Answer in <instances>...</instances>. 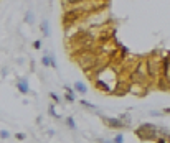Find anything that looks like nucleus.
Masks as SVG:
<instances>
[{
	"label": "nucleus",
	"mask_w": 170,
	"mask_h": 143,
	"mask_svg": "<svg viewBox=\"0 0 170 143\" xmlns=\"http://www.w3.org/2000/svg\"><path fill=\"white\" fill-rule=\"evenodd\" d=\"M15 138H17V140H20V141H23V140H25V138H27V135L25 133H15Z\"/></svg>",
	"instance_id": "obj_16"
},
{
	"label": "nucleus",
	"mask_w": 170,
	"mask_h": 143,
	"mask_svg": "<svg viewBox=\"0 0 170 143\" xmlns=\"http://www.w3.org/2000/svg\"><path fill=\"white\" fill-rule=\"evenodd\" d=\"M162 112H164V113H170V107H165L164 110H162Z\"/></svg>",
	"instance_id": "obj_20"
},
{
	"label": "nucleus",
	"mask_w": 170,
	"mask_h": 143,
	"mask_svg": "<svg viewBox=\"0 0 170 143\" xmlns=\"http://www.w3.org/2000/svg\"><path fill=\"white\" fill-rule=\"evenodd\" d=\"M17 89H18V92L23 94V96L30 94V85H28V81L25 79V77H20V79H17Z\"/></svg>",
	"instance_id": "obj_4"
},
{
	"label": "nucleus",
	"mask_w": 170,
	"mask_h": 143,
	"mask_svg": "<svg viewBox=\"0 0 170 143\" xmlns=\"http://www.w3.org/2000/svg\"><path fill=\"white\" fill-rule=\"evenodd\" d=\"M74 91L79 92V94H86L88 87H86V84H83L81 81H76V82H74Z\"/></svg>",
	"instance_id": "obj_6"
},
{
	"label": "nucleus",
	"mask_w": 170,
	"mask_h": 143,
	"mask_svg": "<svg viewBox=\"0 0 170 143\" xmlns=\"http://www.w3.org/2000/svg\"><path fill=\"white\" fill-rule=\"evenodd\" d=\"M104 125L109 127V128H114V130H122L125 127H129L131 124L125 122L122 117H103Z\"/></svg>",
	"instance_id": "obj_2"
},
{
	"label": "nucleus",
	"mask_w": 170,
	"mask_h": 143,
	"mask_svg": "<svg viewBox=\"0 0 170 143\" xmlns=\"http://www.w3.org/2000/svg\"><path fill=\"white\" fill-rule=\"evenodd\" d=\"M92 82H94V87L98 89V91L104 92V94H114V87H112V85H109L106 81L103 79V77L96 76L94 79H92Z\"/></svg>",
	"instance_id": "obj_3"
},
{
	"label": "nucleus",
	"mask_w": 170,
	"mask_h": 143,
	"mask_svg": "<svg viewBox=\"0 0 170 143\" xmlns=\"http://www.w3.org/2000/svg\"><path fill=\"white\" fill-rule=\"evenodd\" d=\"M50 56H51V54H50ZM56 66H58V64H56V59L53 58V56H51V68H55V69H56Z\"/></svg>",
	"instance_id": "obj_19"
},
{
	"label": "nucleus",
	"mask_w": 170,
	"mask_h": 143,
	"mask_svg": "<svg viewBox=\"0 0 170 143\" xmlns=\"http://www.w3.org/2000/svg\"><path fill=\"white\" fill-rule=\"evenodd\" d=\"M48 112H50V115H53V117H56V118H60V115L56 113V110H55V104H51L50 105V109H48Z\"/></svg>",
	"instance_id": "obj_14"
},
{
	"label": "nucleus",
	"mask_w": 170,
	"mask_h": 143,
	"mask_svg": "<svg viewBox=\"0 0 170 143\" xmlns=\"http://www.w3.org/2000/svg\"><path fill=\"white\" fill-rule=\"evenodd\" d=\"M112 143H124V135L122 133H117L114 137V140H112Z\"/></svg>",
	"instance_id": "obj_12"
},
{
	"label": "nucleus",
	"mask_w": 170,
	"mask_h": 143,
	"mask_svg": "<svg viewBox=\"0 0 170 143\" xmlns=\"http://www.w3.org/2000/svg\"><path fill=\"white\" fill-rule=\"evenodd\" d=\"M155 143H168V141H167V138H164V137H159V138H157V140H155Z\"/></svg>",
	"instance_id": "obj_18"
},
{
	"label": "nucleus",
	"mask_w": 170,
	"mask_h": 143,
	"mask_svg": "<svg viewBox=\"0 0 170 143\" xmlns=\"http://www.w3.org/2000/svg\"><path fill=\"white\" fill-rule=\"evenodd\" d=\"M103 2H107V0H103Z\"/></svg>",
	"instance_id": "obj_21"
},
{
	"label": "nucleus",
	"mask_w": 170,
	"mask_h": 143,
	"mask_svg": "<svg viewBox=\"0 0 170 143\" xmlns=\"http://www.w3.org/2000/svg\"><path fill=\"white\" fill-rule=\"evenodd\" d=\"M64 122H66V125L70 127L71 130H76V128H78V127H76V122H74V118H73V117H66V120H64Z\"/></svg>",
	"instance_id": "obj_11"
},
{
	"label": "nucleus",
	"mask_w": 170,
	"mask_h": 143,
	"mask_svg": "<svg viewBox=\"0 0 170 143\" xmlns=\"http://www.w3.org/2000/svg\"><path fill=\"white\" fill-rule=\"evenodd\" d=\"M64 99H66L68 102H74L76 100V96H74V91L70 87V85H64Z\"/></svg>",
	"instance_id": "obj_5"
},
{
	"label": "nucleus",
	"mask_w": 170,
	"mask_h": 143,
	"mask_svg": "<svg viewBox=\"0 0 170 143\" xmlns=\"http://www.w3.org/2000/svg\"><path fill=\"white\" fill-rule=\"evenodd\" d=\"M42 64H43V66L51 68V56L50 54H43L42 56Z\"/></svg>",
	"instance_id": "obj_9"
},
{
	"label": "nucleus",
	"mask_w": 170,
	"mask_h": 143,
	"mask_svg": "<svg viewBox=\"0 0 170 143\" xmlns=\"http://www.w3.org/2000/svg\"><path fill=\"white\" fill-rule=\"evenodd\" d=\"M83 107H86V109H89V110H98V107H96L94 104H91V102H88V100H84V99H81V102H79Z\"/></svg>",
	"instance_id": "obj_8"
},
{
	"label": "nucleus",
	"mask_w": 170,
	"mask_h": 143,
	"mask_svg": "<svg viewBox=\"0 0 170 143\" xmlns=\"http://www.w3.org/2000/svg\"><path fill=\"white\" fill-rule=\"evenodd\" d=\"M0 138H2V140L10 138V132H9V130H0Z\"/></svg>",
	"instance_id": "obj_13"
},
{
	"label": "nucleus",
	"mask_w": 170,
	"mask_h": 143,
	"mask_svg": "<svg viewBox=\"0 0 170 143\" xmlns=\"http://www.w3.org/2000/svg\"><path fill=\"white\" fill-rule=\"evenodd\" d=\"M25 22L28 23V25H33V23H35V15H33V12H27Z\"/></svg>",
	"instance_id": "obj_10"
},
{
	"label": "nucleus",
	"mask_w": 170,
	"mask_h": 143,
	"mask_svg": "<svg viewBox=\"0 0 170 143\" xmlns=\"http://www.w3.org/2000/svg\"><path fill=\"white\" fill-rule=\"evenodd\" d=\"M136 135L140 138L142 141H149V140H157L159 135V128L154 124H142L136 128Z\"/></svg>",
	"instance_id": "obj_1"
},
{
	"label": "nucleus",
	"mask_w": 170,
	"mask_h": 143,
	"mask_svg": "<svg viewBox=\"0 0 170 143\" xmlns=\"http://www.w3.org/2000/svg\"><path fill=\"white\" fill-rule=\"evenodd\" d=\"M33 48H35V50H40V48H42V40H36V41H33Z\"/></svg>",
	"instance_id": "obj_17"
},
{
	"label": "nucleus",
	"mask_w": 170,
	"mask_h": 143,
	"mask_svg": "<svg viewBox=\"0 0 170 143\" xmlns=\"http://www.w3.org/2000/svg\"><path fill=\"white\" fill-rule=\"evenodd\" d=\"M50 97H51V100H53V102H56V104L61 102V99L58 97V94H55V92H50Z\"/></svg>",
	"instance_id": "obj_15"
},
{
	"label": "nucleus",
	"mask_w": 170,
	"mask_h": 143,
	"mask_svg": "<svg viewBox=\"0 0 170 143\" xmlns=\"http://www.w3.org/2000/svg\"><path fill=\"white\" fill-rule=\"evenodd\" d=\"M40 30H42V33H43L45 38L50 36V23H48V20H43L42 22V28H40Z\"/></svg>",
	"instance_id": "obj_7"
}]
</instances>
